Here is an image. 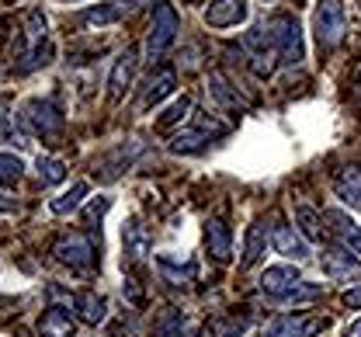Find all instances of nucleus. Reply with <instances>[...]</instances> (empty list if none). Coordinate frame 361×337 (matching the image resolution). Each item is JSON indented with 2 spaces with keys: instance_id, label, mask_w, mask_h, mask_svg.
Segmentation results:
<instances>
[{
  "instance_id": "obj_35",
  "label": "nucleus",
  "mask_w": 361,
  "mask_h": 337,
  "mask_svg": "<svg viewBox=\"0 0 361 337\" xmlns=\"http://www.w3.org/2000/svg\"><path fill=\"white\" fill-rule=\"evenodd\" d=\"M167 0H129V7H160Z\"/></svg>"
},
{
  "instance_id": "obj_2",
  "label": "nucleus",
  "mask_w": 361,
  "mask_h": 337,
  "mask_svg": "<svg viewBox=\"0 0 361 337\" xmlns=\"http://www.w3.org/2000/svg\"><path fill=\"white\" fill-rule=\"evenodd\" d=\"M348 32V7L344 0H319L313 11V35L319 49H337Z\"/></svg>"
},
{
  "instance_id": "obj_17",
  "label": "nucleus",
  "mask_w": 361,
  "mask_h": 337,
  "mask_svg": "<svg viewBox=\"0 0 361 337\" xmlns=\"http://www.w3.org/2000/svg\"><path fill=\"white\" fill-rule=\"evenodd\" d=\"M174 87H178V73L171 70V66H160L153 77H149V84H146V94H142V108H153V104H160L164 97L174 94Z\"/></svg>"
},
{
  "instance_id": "obj_25",
  "label": "nucleus",
  "mask_w": 361,
  "mask_h": 337,
  "mask_svg": "<svg viewBox=\"0 0 361 337\" xmlns=\"http://www.w3.org/2000/svg\"><path fill=\"white\" fill-rule=\"evenodd\" d=\"M87 198V181H73L70 185V192H63L59 198H52L49 202V209L56 212V216H70V212H77L80 209V202Z\"/></svg>"
},
{
  "instance_id": "obj_22",
  "label": "nucleus",
  "mask_w": 361,
  "mask_h": 337,
  "mask_svg": "<svg viewBox=\"0 0 361 337\" xmlns=\"http://www.w3.org/2000/svg\"><path fill=\"white\" fill-rule=\"evenodd\" d=\"M295 226L302 233L306 243H319L323 240V226H319V212L313 205H295Z\"/></svg>"
},
{
  "instance_id": "obj_36",
  "label": "nucleus",
  "mask_w": 361,
  "mask_h": 337,
  "mask_svg": "<svg viewBox=\"0 0 361 337\" xmlns=\"http://www.w3.org/2000/svg\"><path fill=\"white\" fill-rule=\"evenodd\" d=\"M344 337H361V320H355L351 331H344Z\"/></svg>"
},
{
  "instance_id": "obj_19",
  "label": "nucleus",
  "mask_w": 361,
  "mask_h": 337,
  "mask_svg": "<svg viewBox=\"0 0 361 337\" xmlns=\"http://www.w3.org/2000/svg\"><path fill=\"white\" fill-rule=\"evenodd\" d=\"M334 192L348 209H361V167H344L334 178Z\"/></svg>"
},
{
  "instance_id": "obj_33",
  "label": "nucleus",
  "mask_w": 361,
  "mask_h": 337,
  "mask_svg": "<svg viewBox=\"0 0 361 337\" xmlns=\"http://www.w3.org/2000/svg\"><path fill=\"white\" fill-rule=\"evenodd\" d=\"M344 306H348V310H361V286L344 292Z\"/></svg>"
},
{
  "instance_id": "obj_1",
  "label": "nucleus",
  "mask_w": 361,
  "mask_h": 337,
  "mask_svg": "<svg viewBox=\"0 0 361 337\" xmlns=\"http://www.w3.org/2000/svg\"><path fill=\"white\" fill-rule=\"evenodd\" d=\"M274 52L285 66H299L306 59V46H302V25L295 21V14H274L268 21Z\"/></svg>"
},
{
  "instance_id": "obj_21",
  "label": "nucleus",
  "mask_w": 361,
  "mask_h": 337,
  "mask_svg": "<svg viewBox=\"0 0 361 337\" xmlns=\"http://www.w3.org/2000/svg\"><path fill=\"white\" fill-rule=\"evenodd\" d=\"M316 299H323V289H319L316 282H306V278H302V282H295L285 295H278L274 302H278V306H310Z\"/></svg>"
},
{
  "instance_id": "obj_8",
  "label": "nucleus",
  "mask_w": 361,
  "mask_h": 337,
  "mask_svg": "<svg viewBox=\"0 0 361 337\" xmlns=\"http://www.w3.org/2000/svg\"><path fill=\"white\" fill-rule=\"evenodd\" d=\"M316 331H323V320H319V317L285 313V317H274L261 337H313Z\"/></svg>"
},
{
  "instance_id": "obj_29",
  "label": "nucleus",
  "mask_w": 361,
  "mask_h": 337,
  "mask_svg": "<svg viewBox=\"0 0 361 337\" xmlns=\"http://www.w3.org/2000/svg\"><path fill=\"white\" fill-rule=\"evenodd\" d=\"M21 174H25V164H21L14 153H0V188L18 185V181H21Z\"/></svg>"
},
{
  "instance_id": "obj_32",
  "label": "nucleus",
  "mask_w": 361,
  "mask_h": 337,
  "mask_svg": "<svg viewBox=\"0 0 361 337\" xmlns=\"http://www.w3.org/2000/svg\"><path fill=\"white\" fill-rule=\"evenodd\" d=\"M108 209H111V198H104V195H101L97 202H90V205H87V223H97V219H101Z\"/></svg>"
},
{
  "instance_id": "obj_6",
  "label": "nucleus",
  "mask_w": 361,
  "mask_h": 337,
  "mask_svg": "<svg viewBox=\"0 0 361 337\" xmlns=\"http://www.w3.org/2000/svg\"><path fill=\"white\" fill-rule=\"evenodd\" d=\"M323 271H326V278H334V282L361 286V257L355 250L341 247V243H334V247L323 250Z\"/></svg>"
},
{
  "instance_id": "obj_16",
  "label": "nucleus",
  "mask_w": 361,
  "mask_h": 337,
  "mask_svg": "<svg viewBox=\"0 0 361 337\" xmlns=\"http://www.w3.org/2000/svg\"><path fill=\"white\" fill-rule=\"evenodd\" d=\"M73 313H77V320L97 327V324H104V317H108V299L97 295V292H77V295H73Z\"/></svg>"
},
{
  "instance_id": "obj_20",
  "label": "nucleus",
  "mask_w": 361,
  "mask_h": 337,
  "mask_svg": "<svg viewBox=\"0 0 361 337\" xmlns=\"http://www.w3.org/2000/svg\"><path fill=\"white\" fill-rule=\"evenodd\" d=\"M42 337H73V317L63 306H49L42 317Z\"/></svg>"
},
{
  "instance_id": "obj_24",
  "label": "nucleus",
  "mask_w": 361,
  "mask_h": 337,
  "mask_svg": "<svg viewBox=\"0 0 361 337\" xmlns=\"http://www.w3.org/2000/svg\"><path fill=\"white\" fill-rule=\"evenodd\" d=\"M209 91H212V97H216L223 108H229V111H243V108H247V101L236 94V87L226 84L223 73H212V77H209Z\"/></svg>"
},
{
  "instance_id": "obj_5",
  "label": "nucleus",
  "mask_w": 361,
  "mask_h": 337,
  "mask_svg": "<svg viewBox=\"0 0 361 337\" xmlns=\"http://www.w3.org/2000/svg\"><path fill=\"white\" fill-rule=\"evenodd\" d=\"M21 118L25 125L42 136V140H56L63 133V108L52 101V97H32L25 108H21Z\"/></svg>"
},
{
  "instance_id": "obj_12",
  "label": "nucleus",
  "mask_w": 361,
  "mask_h": 337,
  "mask_svg": "<svg viewBox=\"0 0 361 337\" xmlns=\"http://www.w3.org/2000/svg\"><path fill=\"white\" fill-rule=\"evenodd\" d=\"M271 243H274L278 254H285V257H292V261L310 257V243L302 240V233H299L295 226H288V223H274V226H271Z\"/></svg>"
},
{
  "instance_id": "obj_18",
  "label": "nucleus",
  "mask_w": 361,
  "mask_h": 337,
  "mask_svg": "<svg viewBox=\"0 0 361 337\" xmlns=\"http://www.w3.org/2000/svg\"><path fill=\"white\" fill-rule=\"evenodd\" d=\"M268 240H271V233H268V226L257 219V223H250L247 226V243H243V268H254V264H261V257H264V250H268Z\"/></svg>"
},
{
  "instance_id": "obj_3",
  "label": "nucleus",
  "mask_w": 361,
  "mask_h": 337,
  "mask_svg": "<svg viewBox=\"0 0 361 337\" xmlns=\"http://www.w3.org/2000/svg\"><path fill=\"white\" fill-rule=\"evenodd\" d=\"M178 32H180L178 11L171 4H160L153 11V25H149V35H146V59L149 63H160L164 52L178 42Z\"/></svg>"
},
{
  "instance_id": "obj_10",
  "label": "nucleus",
  "mask_w": 361,
  "mask_h": 337,
  "mask_svg": "<svg viewBox=\"0 0 361 337\" xmlns=\"http://www.w3.org/2000/svg\"><path fill=\"white\" fill-rule=\"evenodd\" d=\"M135 66H139V52L133 46L126 49V52H118V59L111 66V77H108V94H111V101H118V97L129 91V84H133V77H135Z\"/></svg>"
},
{
  "instance_id": "obj_11",
  "label": "nucleus",
  "mask_w": 361,
  "mask_h": 337,
  "mask_svg": "<svg viewBox=\"0 0 361 337\" xmlns=\"http://www.w3.org/2000/svg\"><path fill=\"white\" fill-rule=\"evenodd\" d=\"M240 21H247V0H209L205 25H212V28H233Z\"/></svg>"
},
{
  "instance_id": "obj_30",
  "label": "nucleus",
  "mask_w": 361,
  "mask_h": 337,
  "mask_svg": "<svg viewBox=\"0 0 361 337\" xmlns=\"http://www.w3.org/2000/svg\"><path fill=\"white\" fill-rule=\"evenodd\" d=\"M39 178H42V185H59V181H66V164L56 160V157H39Z\"/></svg>"
},
{
  "instance_id": "obj_7",
  "label": "nucleus",
  "mask_w": 361,
  "mask_h": 337,
  "mask_svg": "<svg viewBox=\"0 0 361 337\" xmlns=\"http://www.w3.org/2000/svg\"><path fill=\"white\" fill-rule=\"evenodd\" d=\"M52 254H56V261H63V264H70L73 271H90L94 268V240L84 237V233H66V237H59L56 247H52Z\"/></svg>"
},
{
  "instance_id": "obj_13",
  "label": "nucleus",
  "mask_w": 361,
  "mask_h": 337,
  "mask_svg": "<svg viewBox=\"0 0 361 337\" xmlns=\"http://www.w3.org/2000/svg\"><path fill=\"white\" fill-rule=\"evenodd\" d=\"M205 247H209L212 261H219V264H226L233 257V233H229V223L223 216H212L205 223Z\"/></svg>"
},
{
  "instance_id": "obj_28",
  "label": "nucleus",
  "mask_w": 361,
  "mask_h": 337,
  "mask_svg": "<svg viewBox=\"0 0 361 337\" xmlns=\"http://www.w3.org/2000/svg\"><path fill=\"white\" fill-rule=\"evenodd\" d=\"M188 111H191V97H178V101H171V104L164 108V115L157 118V129H174L178 122L188 118Z\"/></svg>"
},
{
  "instance_id": "obj_23",
  "label": "nucleus",
  "mask_w": 361,
  "mask_h": 337,
  "mask_svg": "<svg viewBox=\"0 0 361 337\" xmlns=\"http://www.w3.org/2000/svg\"><path fill=\"white\" fill-rule=\"evenodd\" d=\"M122 14H126V7H122L118 0H111V4H97V7H87V11H84V21H87L90 28H108V25L122 21Z\"/></svg>"
},
{
  "instance_id": "obj_27",
  "label": "nucleus",
  "mask_w": 361,
  "mask_h": 337,
  "mask_svg": "<svg viewBox=\"0 0 361 337\" xmlns=\"http://www.w3.org/2000/svg\"><path fill=\"white\" fill-rule=\"evenodd\" d=\"M184 334V317L180 310H164L157 317V327H153V337H180Z\"/></svg>"
},
{
  "instance_id": "obj_34",
  "label": "nucleus",
  "mask_w": 361,
  "mask_h": 337,
  "mask_svg": "<svg viewBox=\"0 0 361 337\" xmlns=\"http://www.w3.org/2000/svg\"><path fill=\"white\" fill-rule=\"evenodd\" d=\"M14 209H18V202H14V198H7V195L0 192V212H14Z\"/></svg>"
},
{
  "instance_id": "obj_4",
  "label": "nucleus",
  "mask_w": 361,
  "mask_h": 337,
  "mask_svg": "<svg viewBox=\"0 0 361 337\" xmlns=\"http://www.w3.org/2000/svg\"><path fill=\"white\" fill-rule=\"evenodd\" d=\"M223 136H226V125L219 118H212L209 111H195L191 129L178 133V136L171 140V149H174V153H202L205 146L223 140Z\"/></svg>"
},
{
  "instance_id": "obj_26",
  "label": "nucleus",
  "mask_w": 361,
  "mask_h": 337,
  "mask_svg": "<svg viewBox=\"0 0 361 337\" xmlns=\"http://www.w3.org/2000/svg\"><path fill=\"white\" fill-rule=\"evenodd\" d=\"M129 164H133V153H126V146H118V149H115V153H111V157H108V160L97 167V178H101V181H115V178H118V174H122Z\"/></svg>"
},
{
  "instance_id": "obj_15",
  "label": "nucleus",
  "mask_w": 361,
  "mask_h": 337,
  "mask_svg": "<svg viewBox=\"0 0 361 337\" xmlns=\"http://www.w3.org/2000/svg\"><path fill=\"white\" fill-rule=\"evenodd\" d=\"M122 247H126L129 264H142L146 254H149V233H146V226H142L135 216L122 226Z\"/></svg>"
},
{
  "instance_id": "obj_14",
  "label": "nucleus",
  "mask_w": 361,
  "mask_h": 337,
  "mask_svg": "<svg viewBox=\"0 0 361 337\" xmlns=\"http://www.w3.org/2000/svg\"><path fill=\"white\" fill-rule=\"evenodd\" d=\"M295 282H302V271L295 264H274V268H264V275H261V292H268L271 299H278V295H285L292 289Z\"/></svg>"
},
{
  "instance_id": "obj_31",
  "label": "nucleus",
  "mask_w": 361,
  "mask_h": 337,
  "mask_svg": "<svg viewBox=\"0 0 361 337\" xmlns=\"http://www.w3.org/2000/svg\"><path fill=\"white\" fill-rule=\"evenodd\" d=\"M160 271H164V278H167V282H174V286H188V282L195 278V268H191V264L178 268L171 257H160Z\"/></svg>"
},
{
  "instance_id": "obj_9",
  "label": "nucleus",
  "mask_w": 361,
  "mask_h": 337,
  "mask_svg": "<svg viewBox=\"0 0 361 337\" xmlns=\"http://www.w3.org/2000/svg\"><path fill=\"white\" fill-rule=\"evenodd\" d=\"M323 223L330 226V233L337 237L341 247L355 250V254L361 257V226L344 212V209H326V212H323Z\"/></svg>"
}]
</instances>
